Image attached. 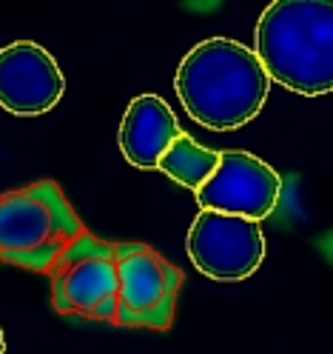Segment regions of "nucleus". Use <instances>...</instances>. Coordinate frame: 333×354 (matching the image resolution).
<instances>
[{"label": "nucleus", "mask_w": 333, "mask_h": 354, "mask_svg": "<svg viewBox=\"0 0 333 354\" xmlns=\"http://www.w3.org/2000/svg\"><path fill=\"white\" fill-rule=\"evenodd\" d=\"M185 131L160 95H140L128 103L120 123V151L137 169H160L163 154Z\"/></svg>", "instance_id": "9"}, {"label": "nucleus", "mask_w": 333, "mask_h": 354, "mask_svg": "<svg viewBox=\"0 0 333 354\" xmlns=\"http://www.w3.org/2000/svg\"><path fill=\"white\" fill-rule=\"evenodd\" d=\"M65 77L57 60L32 40L0 49V106L17 118H37L60 103Z\"/></svg>", "instance_id": "8"}, {"label": "nucleus", "mask_w": 333, "mask_h": 354, "mask_svg": "<svg viewBox=\"0 0 333 354\" xmlns=\"http://www.w3.org/2000/svg\"><path fill=\"white\" fill-rule=\"evenodd\" d=\"M120 269V315L123 328L168 331L174 323L183 272L145 243H114Z\"/></svg>", "instance_id": "5"}, {"label": "nucleus", "mask_w": 333, "mask_h": 354, "mask_svg": "<svg viewBox=\"0 0 333 354\" xmlns=\"http://www.w3.org/2000/svg\"><path fill=\"white\" fill-rule=\"evenodd\" d=\"M282 197L279 174L251 151H219V166L196 192L205 212H225L248 220L268 217Z\"/></svg>", "instance_id": "7"}, {"label": "nucleus", "mask_w": 333, "mask_h": 354, "mask_svg": "<svg viewBox=\"0 0 333 354\" xmlns=\"http://www.w3.org/2000/svg\"><path fill=\"white\" fill-rule=\"evenodd\" d=\"M52 306L65 317L114 323L120 315V269L114 243L92 232L77 237L49 274Z\"/></svg>", "instance_id": "4"}, {"label": "nucleus", "mask_w": 333, "mask_h": 354, "mask_svg": "<svg viewBox=\"0 0 333 354\" xmlns=\"http://www.w3.org/2000/svg\"><path fill=\"white\" fill-rule=\"evenodd\" d=\"M174 88L191 120L211 131H228L259 115L271 77L248 46L208 37L183 57Z\"/></svg>", "instance_id": "1"}, {"label": "nucleus", "mask_w": 333, "mask_h": 354, "mask_svg": "<svg viewBox=\"0 0 333 354\" xmlns=\"http://www.w3.org/2000/svg\"><path fill=\"white\" fill-rule=\"evenodd\" d=\"M256 57L302 97L333 92V0H276L256 20Z\"/></svg>", "instance_id": "2"}, {"label": "nucleus", "mask_w": 333, "mask_h": 354, "mask_svg": "<svg viewBox=\"0 0 333 354\" xmlns=\"http://www.w3.org/2000/svg\"><path fill=\"white\" fill-rule=\"evenodd\" d=\"M88 229L54 180L0 194V260L52 274L57 260Z\"/></svg>", "instance_id": "3"}, {"label": "nucleus", "mask_w": 333, "mask_h": 354, "mask_svg": "<svg viewBox=\"0 0 333 354\" xmlns=\"http://www.w3.org/2000/svg\"><path fill=\"white\" fill-rule=\"evenodd\" d=\"M0 354H6V340H3V328H0Z\"/></svg>", "instance_id": "11"}, {"label": "nucleus", "mask_w": 333, "mask_h": 354, "mask_svg": "<svg viewBox=\"0 0 333 354\" xmlns=\"http://www.w3.org/2000/svg\"><path fill=\"white\" fill-rule=\"evenodd\" d=\"M185 246L196 269L219 283L248 280L265 260V237L256 220L225 212H199Z\"/></svg>", "instance_id": "6"}, {"label": "nucleus", "mask_w": 333, "mask_h": 354, "mask_svg": "<svg viewBox=\"0 0 333 354\" xmlns=\"http://www.w3.org/2000/svg\"><path fill=\"white\" fill-rule=\"evenodd\" d=\"M216 166H219V151L199 146L188 135L174 140L171 149L163 154V160H160V171L168 174L174 183L194 189V194L211 180Z\"/></svg>", "instance_id": "10"}]
</instances>
